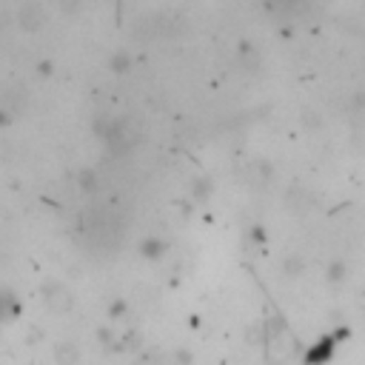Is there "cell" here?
I'll return each mask as SVG.
<instances>
[{
	"label": "cell",
	"instance_id": "obj_3",
	"mask_svg": "<svg viewBox=\"0 0 365 365\" xmlns=\"http://www.w3.org/2000/svg\"><path fill=\"white\" fill-rule=\"evenodd\" d=\"M166 251H169V243L160 240V237H145V240L140 243V254H143L145 260H163Z\"/></svg>",
	"mask_w": 365,
	"mask_h": 365
},
{
	"label": "cell",
	"instance_id": "obj_1",
	"mask_svg": "<svg viewBox=\"0 0 365 365\" xmlns=\"http://www.w3.org/2000/svg\"><path fill=\"white\" fill-rule=\"evenodd\" d=\"M345 334H348V331L342 328V331H337V334H325V337H320L317 342H311V345H309V351H306L303 362H306V365H325V362H331V357H334V351H337V345H340V340H342Z\"/></svg>",
	"mask_w": 365,
	"mask_h": 365
},
{
	"label": "cell",
	"instance_id": "obj_4",
	"mask_svg": "<svg viewBox=\"0 0 365 365\" xmlns=\"http://www.w3.org/2000/svg\"><path fill=\"white\" fill-rule=\"evenodd\" d=\"M280 271H282V277H288V280H297V277L306 271V260H303L297 251H291V254H285V257H282Z\"/></svg>",
	"mask_w": 365,
	"mask_h": 365
},
{
	"label": "cell",
	"instance_id": "obj_10",
	"mask_svg": "<svg viewBox=\"0 0 365 365\" xmlns=\"http://www.w3.org/2000/svg\"><path fill=\"white\" fill-rule=\"evenodd\" d=\"M9 123H12V112L0 109V126H9Z\"/></svg>",
	"mask_w": 365,
	"mask_h": 365
},
{
	"label": "cell",
	"instance_id": "obj_2",
	"mask_svg": "<svg viewBox=\"0 0 365 365\" xmlns=\"http://www.w3.org/2000/svg\"><path fill=\"white\" fill-rule=\"evenodd\" d=\"M43 20H46V15H43V9H40V4H23L20 6V12H18V23L23 26V29H29V32H35V29H40L43 26Z\"/></svg>",
	"mask_w": 365,
	"mask_h": 365
},
{
	"label": "cell",
	"instance_id": "obj_9",
	"mask_svg": "<svg viewBox=\"0 0 365 365\" xmlns=\"http://www.w3.org/2000/svg\"><path fill=\"white\" fill-rule=\"evenodd\" d=\"M123 311H126V303H123V300H117V303L112 306V317H120Z\"/></svg>",
	"mask_w": 365,
	"mask_h": 365
},
{
	"label": "cell",
	"instance_id": "obj_6",
	"mask_svg": "<svg viewBox=\"0 0 365 365\" xmlns=\"http://www.w3.org/2000/svg\"><path fill=\"white\" fill-rule=\"evenodd\" d=\"M345 277H348V265H345V260H331V263L325 265V280H328L331 285H342V282H345Z\"/></svg>",
	"mask_w": 365,
	"mask_h": 365
},
{
	"label": "cell",
	"instance_id": "obj_8",
	"mask_svg": "<svg viewBox=\"0 0 365 365\" xmlns=\"http://www.w3.org/2000/svg\"><path fill=\"white\" fill-rule=\"evenodd\" d=\"M174 359H177V365H191V362H194V354H191L189 348H180V351L174 354Z\"/></svg>",
	"mask_w": 365,
	"mask_h": 365
},
{
	"label": "cell",
	"instance_id": "obj_5",
	"mask_svg": "<svg viewBox=\"0 0 365 365\" xmlns=\"http://www.w3.org/2000/svg\"><path fill=\"white\" fill-rule=\"evenodd\" d=\"M54 359H57L60 365H78V362H80V348H78L75 342H60V345L54 348Z\"/></svg>",
	"mask_w": 365,
	"mask_h": 365
},
{
	"label": "cell",
	"instance_id": "obj_7",
	"mask_svg": "<svg viewBox=\"0 0 365 365\" xmlns=\"http://www.w3.org/2000/svg\"><path fill=\"white\" fill-rule=\"evenodd\" d=\"M49 303L54 306V309H60V311H66V309H71V297H68V291L63 288V285H49Z\"/></svg>",
	"mask_w": 365,
	"mask_h": 365
}]
</instances>
